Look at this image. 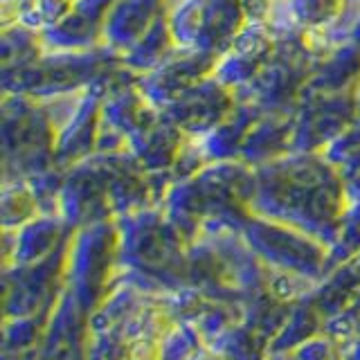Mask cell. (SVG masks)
Here are the masks:
<instances>
[{
	"label": "cell",
	"instance_id": "9",
	"mask_svg": "<svg viewBox=\"0 0 360 360\" xmlns=\"http://www.w3.org/2000/svg\"><path fill=\"white\" fill-rule=\"evenodd\" d=\"M236 104H239V97L232 88L221 84L217 77H207L194 88H189L185 95H180L162 112L187 138H202L228 120Z\"/></svg>",
	"mask_w": 360,
	"mask_h": 360
},
{
	"label": "cell",
	"instance_id": "11",
	"mask_svg": "<svg viewBox=\"0 0 360 360\" xmlns=\"http://www.w3.org/2000/svg\"><path fill=\"white\" fill-rule=\"evenodd\" d=\"M277 50V37L268 22H252L248 25L232 48L217 61L214 75L221 84L239 93L250 86L270 63Z\"/></svg>",
	"mask_w": 360,
	"mask_h": 360
},
{
	"label": "cell",
	"instance_id": "8",
	"mask_svg": "<svg viewBox=\"0 0 360 360\" xmlns=\"http://www.w3.org/2000/svg\"><path fill=\"white\" fill-rule=\"evenodd\" d=\"M358 90L304 95L292 112V151L318 153L358 122Z\"/></svg>",
	"mask_w": 360,
	"mask_h": 360
},
{
	"label": "cell",
	"instance_id": "3",
	"mask_svg": "<svg viewBox=\"0 0 360 360\" xmlns=\"http://www.w3.org/2000/svg\"><path fill=\"white\" fill-rule=\"evenodd\" d=\"M120 270V228L106 219L72 232L65 255L63 286L84 313H93L115 284Z\"/></svg>",
	"mask_w": 360,
	"mask_h": 360
},
{
	"label": "cell",
	"instance_id": "4",
	"mask_svg": "<svg viewBox=\"0 0 360 360\" xmlns=\"http://www.w3.org/2000/svg\"><path fill=\"white\" fill-rule=\"evenodd\" d=\"M56 127L41 99L5 95L3 146L5 180H27L56 167Z\"/></svg>",
	"mask_w": 360,
	"mask_h": 360
},
{
	"label": "cell",
	"instance_id": "18",
	"mask_svg": "<svg viewBox=\"0 0 360 360\" xmlns=\"http://www.w3.org/2000/svg\"><path fill=\"white\" fill-rule=\"evenodd\" d=\"M225 360H266L270 354V340L250 329L243 320L230 324L217 338L207 342Z\"/></svg>",
	"mask_w": 360,
	"mask_h": 360
},
{
	"label": "cell",
	"instance_id": "10",
	"mask_svg": "<svg viewBox=\"0 0 360 360\" xmlns=\"http://www.w3.org/2000/svg\"><path fill=\"white\" fill-rule=\"evenodd\" d=\"M217 61L219 59L212 54L178 48L162 65H158L155 70L146 75H140L138 86L142 90V95L155 108L165 110L180 95H185L189 88H194L202 79L212 77Z\"/></svg>",
	"mask_w": 360,
	"mask_h": 360
},
{
	"label": "cell",
	"instance_id": "5",
	"mask_svg": "<svg viewBox=\"0 0 360 360\" xmlns=\"http://www.w3.org/2000/svg\"><path fill=\"white\" fill-rule=\"evenodd\" d=\"M167 20L178 48L217 59L252 25L243 0H167Z\"/></svg>",
	"mask_w": 360,
	"mask_h": 360
},
{
	"label": "cell",
	"instance_id": "13",
	"mask_svg": "<svg viewBox=\"0 0 360 360\" xmlns=\"http://www.w3.org/2000/svg\"><path fill=\"white\" fill-rule=\"evenodd\" d=\"M185 140L187 135L165 112H160L155 120L144 124L140 131H135L127 140V146L146 174L165 176L174 185L172 172L178 162L180 151L185 146Z\"/></svg>",
	"mask_w": 360,
	"mask_h": 360
},
{
	"label": "cell",
	"instance_id": "20",
	"mask_svg": "<svg viewBox=\"0 0 360 360\" xmlns=\"http://www.w3.org/2000/svg\"><path fill=\"white\" fill-rule=\"evenodd\" d=\"M288 5L297 25L307 34H315L342 16L347 0H288Z\"/></svg>",
	"mask_w": 360,
	"mask_h": 360
},
{
	"label": "cell",
	"instance_id": "15",
	"mask_svg": "<svg viewBox=\"0 0 360 360\" xmlns=\"http://www.w3.org/2000/svg\"><path fill=\"white\" fill-rule=\"evenodd\" d=\"M360 88V48L354 43H335L315 56L311 79L304 95L352 93Z\"/></svg>",
	"mask_w": 360,
	"mask_h": 360
},
{
	"label": "cell",
	"instance_id": "19",
	"mask_svg": "<svg viewBox=\"0 0 360 360\" xmlns=\"http://www.w3.org/2000/svg\"><path fill=\"white\" fill-rule=\"evenodd\" d=\"M39 198L27 180H5L3 185V228L18 230L34 217H39Z\"/></svg>",
	"mask_w": 360,
	"mask_h": 360
},
{
	"label": "cell",
	"instance_id": "21",
	"mask_svg": "<svg viewBox=\"0 0 360 360\" xmlns=\"http://www.w3.org/2000/svg\"><path fill=\"white\" fill-rule=\"evenodd\" d=\"M200 347H205V340L194 326L189 322L176 320L162 335L158 360H191Z\"/></svg>",
	"mask_w": 360,
	"mask_h": 360
},
{
	"label": "cell",
	"instance_id": "25",
	"mask_svg": "<svg viewBox=\"0 0 360 360\" xmlns=\"http://www.w3.org/2000/svg\"><path fill=\"white\" fill-rule=\"evenodd\" d=\"M191 360H225L219 352H214V349L212 347H200L198 349V354L194 356V358H191Z\"/></svg>",
	"mask_w": 360,
	"mask_h": 360
},
{
	"label": "cell",
	"instance_id": "6",
	"mask_svg": "<svg viewBox=\"0 0 360 360\" xmlns=\"http://www.w3.org/2000/svg\"><path fill=\"white\" fill-rule=\"evenodd\" d=\"M239 232L270 270L302 275L313 281H320L331 270L329 245L286 223L252 214Z\"/></svg>",
	"mask_w": 360,
	"mask_h": 360
},
{
	"label": "cell",
	"instance_id": "1",
	"mask_svg": "<svg viewBox=\"0 0 360 360\" xmlns=\"http://www.w3.org/2000/svg\"><path fill=\"white\" fill-rule=\"evenodd\" d=\"M347 212L345 178L324 153L290 151L255 167L252 214L333 245Z\"/></svg>",
	"mask_w": 360,
	"mask_h": 360
},
{
	"label": "cell",
	"instance_id": "16",
	"mask_svg": "<svg viewBox=\"0 0 360 360\" xmlns=\"http://www.w3.org/2000/svg\"><path fill=\"white\" fill-rule=\"evenodd\" d=\"M292 151V115L264 112L248 131L239 160L262 167Z\"/></svg>",
	"mask_w": 360,
	"mask_h": 360
},
{
	"label": "cell",
	"instance_id": "7",
	"mask_svg": "<svg viewBox=\"0 0 360 360\" xmlns=\"http://www.w3.org/2000/svg\"><path fill=\"white\" fill-rule=\"evenodd\" d=\"M59 217L72 230L115 219L110 205V172L106 153H93L68 167L59 194Z\"/></svg>",
	"mask_w": 360,
	"mask_h": 360
},
{
	"label": "cell",
	"instance_id": "14",
	"mask_svg": "<svg viewBox=\"0 0 360 360\" xmlns=\"http://www.w3.org/2000/svg\"><path fill=\"white\" fill-rule=\"evenodd\" d=\"M167 14V0H112L104 22V45L120 56Z\"/></svg>",
	"mask_w": 360,
	"mask_h": 360
},
{
	"label": "cell",
	"instance_id": "2",
	"mask_svg": "<svg viewBox=\"0 0 360 360\" xmlns=\"http://www.w3.org/2000/svg\"><path fill=\"white\" fill-rule=\"evenodd\" d=\"M122 63L117 52L106 45L95 50H45L37 61L27 65L3 70L5 95H27L34 99H52L70 95L93 86Z\"/></svg>",
	"mask_w": 360,
	"mask_h": 360
},
{
	"label": "cell",
	"instance_id": "24",
	"mask_svg": "<svg viewBox=\"0 0 360 360\" xmlns=\"http://www.w3.org/2000/svg\"><path fill=\"white\" fill-rule=\"evenodd\" d=\"M34 335H37V326H34L32 315H16L14 320H9L5 326V342L7 347H30Z\"/></svg>",
	"mask_w": 360,
	"mask_h": 360
},
{
	"label": "cell",
	"instance_id": "17",
	"mask_svg": "<svg viewBox=\"0 0 360 360\" xmlns=\"http://www.w3.org/2000/svg\"><path fill=\"white\" fill-rule=\"evenodd\" d=\"M176 50L178 43L174 39L172 27H169L167 14H162L129 52L122 54V63L135 75H146L155 70L158 65H162Z\"/></svg>",
	"mask_w": 360,
	"mask_h": 360
},
{
	"label": "cell",
	"instance_id": "26",
	"mask_svg": "<svg viewBox=\"0 0 360 360\" xmlns=\"http://www.w3.org/2000/svg\"><path fill=\"white\" fill-rule=\"evenodd\" d=\"M347 5H360V0H347Z\"/></svg>",
	"mask_w": 360,
	"mask_h": 360
},
{
	"label": "cell",
	"instance_id": "12",
	"mask_svg": "<svg viewBox=\"0 0 360 360\" xmlns=\"http://www.w3.org/2000/svg\"><path fill=\"white\" fill-rule=\"evenodd\" d=\"M72 232L59 214H39L18 230H5L7 270L45 262L70 241Z\"/></svg>",
	"mask_w": 360,
	"mask_h": 360
},
{
	"label": "cell",
	"instance_id": "22",
	"mask_svg": "<svg viewBox=\"0 0 360 360\" xmlns=\"http://www.w3.org/2000/svg\"><path fill=\"white\" fill-rule=\"evenodd\" d=\"M75 3L77 0H27L18 25L43 34L52 30L54 25H59L70 14Z\"/></svg>",
	"mask_w": 360,
	"mask_h": 360
},
{
	"label": "cell",
	"instance_id": "23",
	"mask_svg": "<svg viewBox=\"0 0 360 360\" xmlns=\"http://www.w3.org/2000/svg\"><path fill=\"white\" fill-rule=\"evenodd\" d=\"M340 342L320 333L286 352H270L266 360H340Z\"/></svg>",
	"mask_w": 360,
	"mask_h": 360
}]
</instances>
